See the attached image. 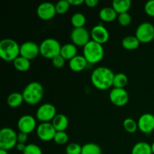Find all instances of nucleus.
Wrapping results in <instances>:
<instances>
[{"instance_id": "10", "label": "nucleus", "mask_w": 154, "mask_h": 154, "mask_svg": "<svg viewBox=\"0 0 154 154\" xmlns=\"http://www.w3.org/2000/svg\"><path fill=\"white\" fill-rule=\"evenodd\" d=\"M40 54V47L34 42H26L20 45V56L29 60H34Z\"/></svg>"}, {"instance_id": "3", "label": "nucleus", "mask_w": 154, "mask_h": 154, "mask_svg": "<svg viewBox=\"0 0 154 154\" xmlns=\"http://www.w3.org/2000/svg\"><path fill=\"white\" fill-rule=\"evenodd\" d=\"M20 46L11 38H5L0 42V57L6 62H14L20 56Z\"/></svg>"}, {"instance_id": "19", "label": "nucleus", "mask_w": 154, "mask_h": 154, "mask_svg": "<svg viewBox=\"0 0 154 154\" xmlns=\"http://www.w3.org/2000/svg\"><path fill=\"white\" fill-rule=\"evenodd\" d=\"M77 53H78V49L76 45L72 43H69L62 46L60 55L66 60H71L76 57Z\"/></svg>"}, {"instance_id": "41", "label": "nucleus", "mask_w": 154, "mask_h": 154, "mask_svg": "<svg viewBox=\"0 0 154 154\" xmlns=\"http://www.w3.org/2000/svg\"><path fill=\"white\" fill-rule=\"evenodd\" d=\"M0 154H8L7 150H2V149H0Z\"/></svg>"}, {"instance_id": "18", "label": "nucleus", "mask_w": 154, "mask_h": 154, "mask_svg": "<svg viewBox=\"0 0 154 154\" xmlns=\"http://www.w3.org/2000/svg\"><path fill=\"white\" fill-rule=\"evenodd\" d=\"M51 123L57 132H65L69 126V120L65 114H58L51 121Z\"/></svg>"}, {"instance_id": "8", "label": "nucleus", "mask_w": 154, "mask_h": 154, "mask_svg": "<svg viewBox=\"0 0 154 154\" xmlns=\"http://www.w3.org/2000/svg\"><path fill=\"white\" fill-rule=\"evenodd\" d=\"M55 106L51 103H45L41 105L36 111V118L42 123H50L57 115Z\"/></svg>"}, {"instance_id": "26", "label": "nucleus", "mask_w": 154, "mask_h": 154, "mask_svg": "<svg viewBox=\"0 0 154 154\" xmlns=\"http://www.w3.org/2000/svg\"><path fill=\"white\" fill-rule=\"evenodd\" d=\"M128 84V77L124 73H117L114 75L113 87L114 88L124 89Z\"/></svg>"}, {"instance_id": "25", "label": "nucleus", "mask_w": 154, "mask_h": 154, "mask_svg": "<svg viewBox=\"0 0 154 154\" xmlns=\"http://www.w3.org/2000/svg\"><path fill=\"white\" fill-rule=\"evenodd\" d=\"M14 66L15 69L20 72H26L30 68V60L19 56L13 62Z\"/></svg>"}, {"instance_id": "22", "label": "nucleus", "mask_w": 154, "mask_h": 154, "mask_svg": "<svg viewBox=\"0 0 154 154\" xmlns=\"http://www.w3.org/2000/svg\"><path fill=\"white\" fill-rule=\"evenodd\" d=\"M122 45L124 49L127 51H134L139 47L140 42L136 37L132 35H129L125 37L122 41Z\"/></svg>"}, {"instance_id": "31", "label": "nucleus", "mask_w": 154, "mask_h": 154, "mask_svg": "<svg viewBox=\"0 0 154 154\" xmlns=\"http://www.w3.org/2000/svg\"><path fill=\"white\" fill-rule=\"evenodd\" d=\"M55 143L59 145L66 144L69 141V136L66 132H57L54 138Z\"/></svg>"}, {"instance_id": "42", "label": "nucleus", "mask_w": 154, "mask_h": 154, "mask_svg": "<svg viewBox=\"0 0 154 154\" xmlns=\"http://www.w3.org/2000/svg\"><path fill=\"white\" fill-rule=\"evenodd\" d=\"M150 145H151V149H152V152H153V153L154 154V141L153 143H152L151 144H150Z\"/></svg>"}, {"instance_id": "20", "label": "nucleus", "mask_w": 154, "mask_h": 154, "mask_svg": "<svg viewBox=\"0 0 154 154\" xmlns=\"http://www.w3.org/2000/svg\"><path fill=\"white\" fill-rule=\"evenodd\" d=\"M99 16L102 21L108 23L112 22L117 19L118 14L112 7H105L101 9Z\"/></svg>"}, {"instance_id": "38", "label": "nucleus", "mask_w": 154, "mask_h": 154, "mask_svg": "<svg viewBox=\"0 0 154 154\" xmlns=\"http://www.w3.org/2000/svg\"><path fill=\"white\" fill-rule=\"evenodd\" d=\"M84 3H85L87 7L95 8L99 4V1L98 0H85Z\"/></svg>"}, {"instance_id": "24", "label": "nucleus", "mask_w": 154, "mask_h": 154, "mask_svg": "<svg viewBox=\"0 0 154 154\" xmlns=\"http://www.w3.org/2000/svg\"><path fill=\"white\" fill-rule=\"evenodd\" d=\"M24 101L22 93H11L8 96L7 99L8 105L11 107V108H17L19 107L23 102Z\"/></svg>"}, {"instance_id": "27", "label": "nucleus", "mask_w": 154, "mask_h": 154, "mask_svg": "<svg viewBox=\"0 0 154 154\" xmlns=\"http://www.w3.org/2000/svg\"><path fill=\"white\" fill-rule=\"evenodd\" d=\"M86 17L82 13H75L71 17V23L74 28H82L86 23Z\"/></svg>"}, {"instance_id": "2", "label": "nucleus", "mask_w": 154, "mask_h": 154, "mask_svg": "<svg viewBox=\"0 0 154 154\" xmlns=\"http://www.w3.org/2000/svg\"><path fill=\"white\" fill-rule=\"evenodd\" d=\"M24 102L30 105H35L41 102L44 96V87L40 83L33 81L29 83L23 90Z\"/></svg>"}, {"instance_id": "32", "label": "nucleus", "mask_w": 154, "mask_h": 154, "mask_svg": "<svg viewBox=\"0 0 154 154\" xmlns=\"http://www.w3.org/2000/svg\"><path fill=\"white\" fill-rule=\"evenodd\" d=\"M82 147L78 143H71L66 147V154H81Z\"/></svg>"}, {"instance_id": "1", "label": "nucleus", "mask_w": 154, "mask_h": 154, "mask_svg": "<svg viewBox=\"0 0 154 154\" xmlns=\"http://www.w3.org/2000/svg\"><path fill=\"white\" fill-rule=\"evenodd\" d=\"M114 75V72L108 68L98 67L92 72V84L98 90H108L113 86Z\"/></svg>"}, {"instance_id": "35", "label": "nucleus", "mask_w": 154, "mask_h": 154, "mask_svg": "<svg viewBox=\"0 0 154 154\" xmlns=\"http://www.w3.org/2000/svg\"><path fill=\"white\" fill-rule=\"evenodd\" d=\"M51 61H52V64L54 67L57 68V69H61V68H63L64 66L66 60L60 54V55L57 56L54 58H53L51 60Z\"/></svg>"}, {"instance_id": "36", "label": "nucleus", "mask_w": 154, "mask_h": 154, "mask_svg": "<svg viewBox=\"0 0 154 154\" xmlns=\"http://www.w3.org/2000/svg\"><path fill=\"white\" fill-rule=\"evenodd\" d=\"M146 14L150 17H154V0L148 1L144 6Z\"/></svg>"}, {"instance_id": "37", "label": "nucleus", "mask_w": 154, "mask_h": 154, "mask_svg": "<svg viewBox=\"0 0 154 154\" xmlns=\"http://www.w3.org/2000/svg\"><path fill=\"white\" fill-rule=\"evenodd\" d=\"M28 139V134L24 133V132H20L17 134V142L18 143H23V144H26Z\"/></svg>"}, {"instance_id": "29", "label": "nucleus", "mask_w": 154, "mask_h": 154, "mask_svg": "<svg viewBox=\"0 0 154 154\" xmlns=\"http://www.w3.org/2000/svg\"><path fill=\"white\" fill-rule=\"evenodd\" d=\"M123 128L125 130L129 133H135L138 129V123L135 121V120L132 118L125 119L123 123Z\"/></svg>"}, {"instance_id": "13", "label": "nucleus", "mask_w": 154, "mask_h": 154, "mask_svg": "<svg viewBox=\"0 0 154 154\" xmlns=\"http://www.w3.org/2000/svg\"><path fill=\"white\" fill-rule=\"evenodd\" d=\"M90 36L92 38V40L100 45H104L107 43L109 40V32L108 29L102 24L96 25L92 29Z\"/></svg>"}, {"instance_id": "40", "label": "nucleus", "mask_w": 154, "mask_h": 154, "mask_svg": "<svg viewBox=\"0 0 154 154\" xmlns=\"http://www.w3.org/2000/svg\"><path fill=\"white\" fill-rule=\"evenodd\" d=\"M26 144H23V143H18L16 145V149L17 150H18V151L20 152H23L24 150L26 149Z\"/></svg>"}, {"instance_id": "4", "label": "nucleus", "mask_w": 154, "mask_h": 154, "mask_svg": "<svg viewBox=\"0 0 154 154\" xmlns=\"http://www.w3.org/2000/svg\"><path fill=\"white\" fill-rule=\"evenodd\" d=\"M105 54L102 45L90 40L83 48V56L88 63L95 64L102 60Z\"/></svg>"}, {"instance_id": "12", "label": "nucleus", "mask_w": 154, "mask_h": 154, "mask_svg": "<svg viewBox=\"0 0 154 154\" xmlns=\"http://www.w3.org/2000/svg\"><path fill=\"white\" fill-rule=\"evenodd\" d=\"M110 100L116 106H124L129 101V94L125 89L114 88L110 92Z\"/></svg>"}, {"instance_id": "14", "label": "nucleus", "mask_w": 154, "mask_h": 154, "mask_svg": "<svg viewBox=\"0 0 154 154\" xmlns=\"http://www.w3.org/2000/svg\"><path fill=\"white\" fill-rule=\"evenodd\" d=\"M57 14L56 8L51 2H43L37 8V15L42 20H50Z\"/></svg>"}, {"instance_id": "7", "label": "nucleus", "mask_w": 154, "mask_h": 154, "mask_svg": "<svg viewBox=\"0 0 154 154\" xmlns=\"http://www.w3.org/2000/svg\"><path fill=\"white\" fill-rule=\"evenodd\" d=\"M135 37L140 43L147 44L151 42L154 39V26L149 22L141 23L135 32Z\"/></svg>"}, {"instance_id": "6", "label": "nucleus", "mask_w": 154, "mask_h": 154, "mask_svg": "<svg viewBox=\"0 0 154 154\" xmlns=\"http://www.w3.org/2000/svg\"><path fill=\"white\" fill-rule=\"evenodd\" d=\"M17 144V134L8 127L0 130V149L9 150L16 147Z\"/></svg>"}, {"instance_id": "39", "label": "nucleus", "mask_w": 154, "mask_h": 154, "mask_svg": "<svg viewBox=\"0 0 154 154\" xmlns=\"http://www.w3.org/2000/svg\"><path fill=\"white\" fill-rule=\"evenodd\" d=\"M85 0H69V2L70 5L73 6H79L81 5L84 4Z\"/></svg>"}, {"instance_id": "11", "label": "nucleus", "mask_w": 154, "mask_h": 154, "mask_svg": "<svg viewBox=\"0 0 154 154\" xmlns=\"http://www.w3.org/2000/svg\"><path fill=\"white\" fill-rule=\"evenodd\" d=\"M36 133L40 140L50 141L54 140L57 130L51 123H42L36 129Z\"/></svg>"}, {"instance_id": "17", "label": "nucleus", "mask_w": 154, "mask_h": 154, "mask_svg": "<svg viewBox=\"0 0 154 154\" xmlns=\"http://www.w3.org/2000/svg\"><path fill=\"white\" fill-rule=\"evenodd\" d=\"M87 61L84 58V56L77 55L71 60H69V66L71 70L73 72H79L84 70L87 65Z\"/></svg>"}, {"instance_id": "33", "label": "nucleus", "mask_w": 154, "mask_h": 154, "mask_svg": "<svg viewBox=\"0 0 154 154\" xmlns=\"http://www.w3.org/2000/svg\"><path fill=\"white\" fill-rule=\"evenodd\" d=\"M117 20L118 23L123 26H127L132 22V17H131V15L129 13H123L118 14L117 17Z\"/></svg>"}, {"instance_id": "28", "label": "nucleus", "mask_w": 154, "mask_h": 154, "mask_svg": "<svg viewBox=\"0 0 154 154\" xmlns=\"http://www.w3.org/2000/svg\"><path fill=\"white\" fill-rule=\"evenodd\" d=\"M81 154H102V149L95 143H87L82 146Z\"/></svg>"}, {"instance_id": "15", "label": "nucleus", "mask_w": 154, "mask_h": 154, "mask_svg": "<svg viewBox=\"0 0 154 154\" xmlns=\"http://www.w3.org/2000/svg\"><path fill=\"white\" fill-rule=\"evenodd\" d=\"M17 127L20 132L29 134L36 128V120L32 116L26 114L22 116L17 122Z\"/></svg>"}, {"instance_id": "23", "label": "nucleus", "mask_w": 154, "mask_h": 154, "mask_svg": "<svg viewBox=\"0 0 154 154\" xmlns=\"http://www.w3.org/2000/svg\"><path fill=\"white\" fill-rule=\"evenodd\" d=\"M132 154H153L151 145L144 141L138 142L132 147Z\"/></svg>"}, {"instance_id": "9", "label": "nucleus", "mask_w": 154, "mask_h": 154, "mask_svg": "<svg viewBox=\"0 0 154 154\" xmlns=\"http://www.w3.org/2000/svg\"><path fill=\"white\" fill-rule=\"evenodd\" d=\"M90 32L84 27L74 28L71 32V40H72V44L76 46L84 48L90 42Z\"/></svg>"}, {"instance_id": "5", "label": "nucleus", "mask_w": 154, "mask_h": 154, "mask_svg": "<svg viewBox=\"0 0 154 154\" xmlns=\"http://www.w3.org/2000/svg\"><path fill=\"white\" fill-rule=\"evenodd\" d=\"M40 54L47 59L54 58L57 56L60 55L62 46L57 40L54 38H46L41 43Z\"/></svg>"}, {"instance_id": "16", "label": "nucleus", "mask_w": 154, "mask_h": 154, "mask_svg": "<svg viewBox=\"0 0 154 154\" xmlns=\"http://www.w3.org/2000/svg\"><path fill=\"white\" fill-rule=\"evenodd\" d=\"M139 130L144 134H150L154 130V116L150 113L142 114L138 121Z\"/></svg>"}, {"instance_id": "21", "label": "nucleus", "mask_w": 154, "mask_h": 154, "mask_svg": "<svg viewBox=\"0 0 154 154\" xmlns=\"http://www.w3.org/2000/svg\"><path fill=\"white\" fill-rule=\"evenodd\" d=\"M131 2L130 0H114L112 2V6L111 7L114 9L117 14H120L127 13L128 11L130 9Z\"/></svg>"}, {"instance_id": "30", "label": "nucleus", "mask_w": 154, "mask_h": 154, "mask_svg": "<svg viewBox=\"0 0 154 154\" xmlns=\"http://www.w3.org/2000/svg\"><path fill=\"white\" fill-rule=\"evenodd\" d=\"M69 0H61L55 5L56 11L57 14H64L69 11L70 8Z\"/></svg>"}, {"instance_id": "34", "label": "nucleus", "mask_w": 154, "mask_h": 154, "mask_svg": "<svg viewBox=\"0 0 154 154\" xmlns=\"http://www.w3.org/2000/svg\"><path fill=\"white\" fill-rule=\"evenodd\" d=\"M23 154H43L40 147L35 144H27Z\"/></svg>"}]
</instances>
